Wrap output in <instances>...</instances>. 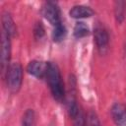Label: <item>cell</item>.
<instances>
[{"label":"cell","mask_w":126,"mask_h":126,"mask_svg":"<svg viewBox=\"0 0 126 126\" xmlns=\"http://www.w3.org/2000/svg\"><path fill=\"white\" fill-rule=\"evenodd\" d=\"M69 14L74 19H82V18H89V17L93 16L94 11L88 6L77 5V6H74L70 10Z\"/></svg>","instance_id":"ba28073f"},{"label":"cell","mask_w":126,"mask_h":126,"mask_svg":"<svg viewBox=\"0 0 126 126\" xmlns=\"http://www.w3.org/2000/svg\"><path fill=\"white\" fill-rule=\"evenodd\" d=\"M66 28L64 27V25L62 23H59L58 25L54 26L53 32H52V38L54 41L59 42L61 40L64 39V37L66 36Z\"/></svg>","instance_id":"8fae6325"},{"label":"cell","mask_w":126,"mask_h":126,"mask_svg":"<svg viewBox=\"0 0 126 126\" xmlns=\"http://www.w3.org/2000/svg\"><path fill=\"white\" fill-rule=\"evenodd\" d=\"M42 14L45 19L54 27L61 23L60 20V12L57 5L54 2H46L42 8Z\"/></svg>","instance_id":"277c9868"},{"label":"cell","mask_w":126,"mask_h":126,"mask_svg":"<svg viewBox=\"0 0 126 126\" xmlns=\"http://www.w3.org/2000/svg\"><path fill=\"white\" fill-rule=\"evenodd\" d=\"M67 109H68V113H69V115H70V117H71L72 119H73V118L79 113V111L81 110L80 106L78 105L77 101H76L74 98L69 99L68 104H67Z\"/></svg>","instance_id":"5bb4252c"},{"label":"cell","mask_w":126,"mask_h":126,"mask_svg":"<svg viewBox=\"0 0 126 126\" xmlns=\"http://www.w3.org/2000/svg\"><path fill=\"white\" fill-rule=\"evenodd\" d=\"M73 123H74V126H87V117L84 115V112L82 111V109L73 118Z\"/></svg>","instance_id":"2e32d148"},{"label":"cell","mask_w":126,"mask_h":126,"mask_svg":"<svg viewBox=\"0 0 126 126\" xmlns=\"http://www.w3.org/2000/svg\"><path fill=\"white\" fill-rule=\"evenodd\" d=\"M2 27H3V31L6 32L9 35L13 36L16 34V26L14 24L13 19L11 18L10 14L8 13H4L2 16Z\"/></svg>","instance_id":"9c48e42d"},{"label":"cell","mask_w":126,"mask_h":126,"mask_svg":"<svg viewBox=\"0 0 126 126\" xmlns=\"http://www.w3.org/2000/svg\"><path fill=\"white\" fill-rule=\"evenodd\" d=\"M11 35H9L6 32L2 31L1 34V67L2 70L5 71V69H8V64L10 61V55H11V41H10Z\"/></svg>","instance_id":"3957f363"},{"label":"cell","mask_w":126,"mask_h":126,"mask_svg":"<svg viewBox=\"0 0 126 126\" xmlns=\"http://www.w3.org/2000/svg\"><path fill=\"white\" fill-rule=\"evenodd\" d=\"M126 12V2L122 0H118L114 3V15L115 19L118 23H122L125 17Z\"/></svg>","instance_id":"30bf717a"},{"label":"cell","mask_w":126,"mask_h":126,"mask_svg":"<svg viewBox=\"0 0 126 126\" xmlns=\"http://www.w3.org/2000/svg\"><path fill=\"white\" fill-rule=\"evenodd\" d=\"M89 32H90V30L84 22H78L74 27V35L77 38H81V37L88 35Z\"/></svg>","instance_id":"7c38bea8"},{"label":"cell","mask_w":126,"mask_h":126,"mask_svg":"<svg viewBox=\"0 0 126 126\" xmlns=\"http://www.w3.org/2000/svg\"><path fill=\"white\" fill-rule=\"evenodd\" d=\"M7 86L12 93H17L23 82V69L21 64L15 62L9 65L7 71Z\"/></svg>","instance_id":"7a4b0ae2"},{"label":"cell","mask_w":126,"mask_h":126,"mask_svg":"<svg viewBox=\"0 0 126 126\" xmlns=\"http://www.w3.org/2000/svg\"><path fill=\"white\" fill-rule=\"evenodd\" d=\"M33 33H34V36L36 38H41L44 35V28L40 22L35 25L34 30H33Z\"/></svg>","instance_id":"e0dca14e"},{"label":"cell","mask_w":126,"mask_h":126,"mask_svg":"<svg viewBox=\"0 0 126 126\" xmlns=\"http://www.w3.org/2000/svg\"><path fill=\"white\" fill-rule=\"evenodd\" d=\"M87 126H100L99 119L94 111H90L87 115Z\"/></svg>","instance_id":"9a60e30c"},{"label":"cell","mask_w":126,"mask_h":126,"mask_svg":"<svg viewBox=\"0 0 126 126\" xmlns=\"http://www.w3.org/2000/svg\"><path fill=\"white\" fill-rule=\"evenodd\" d=\"M111 116L117 126H126V105L116 102L111 107Z\"/></svg>","instance_id":"8992f818"},{"label":"cell","mask_w":126,"mask_h":126,"mask_svg":"<svg viewBox=\"0 0 126 126\" xmlns=\"http://www.w3.org/2000/svg\"><path fill=\"white\" fill-rule=\"evenodd\" d=\"M47 82L53 97L57 101H62L65 95L64 84L61 78V74L58 66L53 62H48L46 76Z\"/></svg>","instance_id":"6da1fadb"},{"label":"cell","mask_w":126,"mask_h":126,"mask_svg":"<svg viewBox=\"0 0 126 126\" xmlns=\"http://www.w3.org/2000/svg\"><path fill=\"white\" fill-rule=\"evenodd\" d=\"M94 41L97 46V49L99 50L100 53H104L105 50L107 49L108 41H109V36L106 30L101 26H97L94 29Z\"/></svg>","instance_id":"5b68a950"},{"label":"cell","mask_w":126,"mask_h":126,"mask_svg":"<svg viewBox=\"0 0 126 126\" xmlns=\"http://www.w3.org/2000/svg\"><path fill=\"white\" fill-rule=\"evenodd\" d=\"M22 126H34V112L32 109H28L24 113Z\"/></svg>","instance_id":"4fadbf2b"},{"label":"cell","mask_w":126,"mask_h":126,"mask_svg":"<svg viewBox=\"0 0 126 126\" xmlns=\"http://www.w3.org/2000/svg\"><path fill=\"white\" fill-rule=\"evenodd\" d=\"M47 65L48 62H41V61H37V60H33L31 61L27 67V71L36 77V78H42L44 76H46V72H47Z\"/></svg>","instance_id":"52a82bcc"}]
</instances>
